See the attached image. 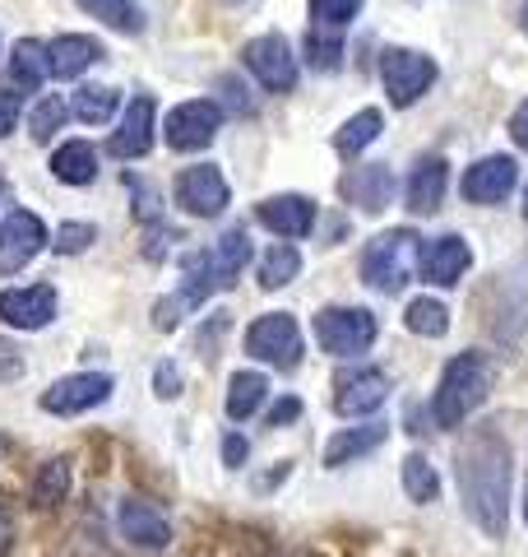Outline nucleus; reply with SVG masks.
Returning <instances> with one entry per match:
<instances>
[{"instance_id": "22", "label": "nucleus", "mask_w": 528, "mask_h": 557, "mask_svg": "<svg viewBox=\"0 0 528 557\" xmlns=\"http://www.w3.org/2000/svg\"><path fill=\"white\" fill-rule=\"evenodd\" d=\"M47 75H51V57H47V47H42V42H33V38L14 42V51H10V84H14V89L38 94Z\"/></svg>"}, {"instance_id": "5", "label": "nucleus", "mask_w": 528, "mask_h": 557, "mask_svg": "<svg viewBox=\"0 0 528 557\" xmlns=\"http://www.w3.org/2000/svg\"><path fill=\"white\" fill-rule=\"evenodd\" d=\"M246 348H251V358L292 372L297 362H302V330H297V321L288 311H269V317H260L251 330H246Z\"/></svg>"}, {"instance_id": "45", "label": "nucleus", "mask_w": 528, "mask_h": 557, "mask_svg": "<svg viewBox=\"0 0 528 557\" xmlns=\"http://www.w3.org/2000/svg\"><path fill=\"white\" fill-rule=\"evenodd\" d=\"M223 89H227V94H232V98H227V102H232V108H237V112H246V108H251V98H241V84H237V79H223Z\"/></svg>"}, {"instance_id": "26", "label": "nucleus", "mask_w": 528, "mask_h": 557, "mask_svg": "<svg viewBox=\"0 0 528 557\" xmlns=\"http://www.w3.org/2000/svg\"><path fill=\"white\" fill-rule=\"evenodd\" d=\"M264 395H269V381L260 372H237L232 386H227V418H232V423H246L251 413H260Z\"/></svg>"}, {"instance_id": "12", "label": "nucleus", "mask_w": 528, "mask_h": 557, "mask_svg": "<svg viewBox=\"0 0 528 557\" xmlns=\"http://www.w3.org/2000/svg\"><path fill=\"white\" fill-rule=\"evenodd\" d=\"M385 399H390V376H385L380 368H357V372L339 376L334 409H339L343 418H362V413H376Z\"/></svg>"}, {"instance_id": "43", "label": "nucleus", "mask_w": 528, "mask_h": 557, "mask_svg": "<svg viewBox=\"0 0 528 557\" xmlns=\"http://www.w3.org/2000/svg\"><path fill=\"white\" fill-rule=\"evenodd\" d=\"M510 135H515V145H519V149H528V102H524L515 116H510Z\"/></svg>"}, {"instance_id": "1", "label": "nucleus", "mask_w": 528, "mask_h": 557, "mask_svg": "<svg viewBox=\"0 0 528 557\" xmlns=\"http://www.w3.org/2000/svg\"><path fill=\"white\" fill-rule=\"evenodd\" d=\"M454 474H460L464 511L473 516V525L501 539L510 520V442L501 437L496 423L468 432V442L454 456Z\"/></svg>"}, {"instance_id": "30", "label": "nucleus", "mask_w": 528, "mask_h": 557, "mask_svg": "<svg viewBox=\"0 0 528 557\" xmlns=\"http://www.w3.org/2000/svg\"><path fill=\"white\" fill-rule=\"evenodd\" d=\"M380 126H385V116L376 112V108H366V112H357L348 121V126L339 131V139H334V145H339V153H362L366 145H376V135H380Z\"/></svg>"}, {"instance_id": "47", "label": "nucleus", "mask_w": 528, "mask_h": 557, "mask_svg": "<svg viewBox=\"0 0 528 557\" xmlns=\"http://www.w3.org/2000/svg\"><path fill=\"white\" fill-rule=\"evenodd\" d=\"M524 219H528V196H524Z\"/></svg>"}, {"instance_id": "23", "label": "nucleus", "mask_w": 528, "mask_h": 557, "mask_svg": "<svg viewBox=\"0 0 528 557\" xmlns=\"http://www.w3.org/2000/svg\"><path fill=\"white\" fill-rule=\"evenodd\" d=\"M51 172L70 186H88L98 177V149L88 145V139H70V145H61L51 153Z\"/></svg>"}, {"instance_id": "16", "label": "nucleus", "mask_w": 528, "mask_h": 557, "mask_svg": "<svg viewBox=\"0 0 528 557\" xmlns=\"http://www.w3.org/2000/svg\"><path fill=\"white\" fill-rule=\"evenodd\" d=\"M255 214H260L264 228L278 233L284 242H297L315 228V205L306 196H274V200H264Z\"/></svg>"}, {"instance_id": "17", "label": "nucleus", "mask_w": 528, "mask_h": 557, "mask_svg": "<svg viewBox=\"0 0 528 557\" xmlns=\"http://www.w3.org/2000/svg\"><path fill=\"white\" fill-rule=\"evenodd\" d=\"M149 145H153V98L139 94L126 108L121 131L108 139V153H112V159H144Z\"/></svg>"}, {"instance_id": "35", "label": "nucleus", "mask_w": 528, "mask_h": 557, "mask_svg": "<svg viewBox=\"0 0 528 557\" xmlns=\"http://www.w3.org/2000/svg\"><path fill=\"white\" fill-rule=\"evenodd\" d=\"M306 57H311L315 70H339L343 65V42L334 38V33H325V38H320V28H315L306 38Z\"/></svg>"}, {"instance_id": "9", "label": "nucleus", "mask_w": 528, "mask_h": 557, "mask_svg": "<svg viewBox=\"0 0 528 557\" xmlns=\"http://www.w3.org/2000/svg\"><path fill=\"white\" fill-rule=\"evenodd\" d=\"M116 381L108 372H75V376H61L51 391H42V409L47 413H84V409H98L102 399L112 395Z\"/></svg>"}, {"instance_id": "46", "label": "nucleus", "mask_w": 528, "mask_h": 557, "mask_svg": "<svg viewBox=\"0 0 528 557\" xmlns=\"http://www.w3.org/2000/svg\"><path fill=\"white\" fill-rule=\"evenodd\" d=\"M524 520H528V497H524Z\"/></svg>"}, {"instance_id": "27", "label": "nucleus", "mask_w": 528, "mask_h": 557, "mask_svg": "<svg viewBox=\"0 0 528 557\" xmlns=\"http://www.w3.org/2000/svg\"><path fill=\"white\" fill-rule=\"evenodd\" d=\"M297 270H302V256H297L292 242H278V247H269V256L260 260V288H284L297 278Z\"/></svg>"}, {"instance_id": "3", "label": "nucleus", "mask_w": 528, "mask_h": 557, "mask_svg": "<svg viewBox=\"0 0 528 557\" xmlns=\"http://www.w3.org/2000/svg\"><path fill=\"white\" fill-rule=\"evenodd\" d=\"M413 251H417V233L413 228H394V233H380L372 247L362 251V274L376 293H394L408 284V270H413Z\"/></svg>"}, {"instance_id": "39", "label": "nucleus", "mask_w": 528, "mask_h": 557, "mask_svg": "<svg viewBox=\"0 0 528 557\" xmlns=\"http://www.w3.org/2000/svg\"><path fill=\"white\" fill-rule=\"evenodd\" d=\"M20 108H24L20 94H14V89H0V139L14 131V121H20Z\"/></svg>"}, {"instance_id": "7", "label": "nucleus", "mask_w": 528, "mask_h": 557, "mask_svg": "<svg viewBox=\"0 0 528 557\" xmlns=\"http://www.w3.org/2000/svg\"><path fill=\"white\" fill-rule=\"evenodd\" d=\"M246 70H251L269 94H292V84H297V57H292L288 38H278V33H264V38L246 42Z\"/></svg>"}, {"instance_id": "6", "label": "nucleus", "mask_w": 528, "mask_h": 557, "mask_svg": "<svg viewBox=\"0 0 528 557\" xmlns=\"http://www.w3.org/2000/svg\"><path fill=\"white\" fill-rule=\"evenodd\" d=\"M380 75H385V89H390L394 108H413V102L431 89V79H436V61H431V57H422V51L394 47V51H385Z\"/></svg>"}, {"instance_id": "11", "label": "nucleus", "mask_w": 528, "mask_h": 557, "mask_svg": "<svg viewBox=\"0 0 528 557\" xmlns=\"http://www.w3.org/2000/svg\"><path fill=\"white\" fill-rule=\"evenodd\" d=\"M176 205H186L196 219L223 214V209H227V182H223V172L209 168V163L186 168L181 177H176Z\"/></svg>"}, {"instance_id": "29", "label": "nucleus", "mask_w": 528, "mask_h": 557, "mask_svg": "<svg viewBox=\"0 0 528 557\" xmlns=\"http://www.w3.org/2000/svg\"><path fill=\"white\" fill-rule=\"evenodd\" d=\"M403 493H408L417 507H427V502H436V493H440V474L431 469L427 456H417V450L403 460Z\"/></svg>"}, {"instance_id": "10", "label": "nucleus", "mask_w": 528, "mask_h": 557, "mask_svg": "<svg viewBox=\"0 0 528 557\" xmlns=\"http://www.w3.org/2000/svg\"><path fill=\"white\" fill-rule=\"evenodd\" d=\"M47 242V228L38 214H28V209H14V214L0 223V270L5 274H20L33 256L42 251Z\"/></svg>"}, {"instance_id": "40", "label": "nucleus", "mask_w": 528, "mask_h": 557, "mask_svg": "<svg viewBox=\"0 0 528 557\" xmlns=\"http://www.w3.org/2000/svg\"><path fill=\"white\" fill-rule=\"evenodd\" d=\"M292 418H302V399H278V405L269 409V428H284V423H292Z\"/></svg>"}, {"instance_id": "24", "label": "nucleus", "mask_w": 528, "mask_h": 557, "mask_svg": "<svg viewBox=\"0 0 528 557\" xmlns=\"http://www.w3.org/2000/svg\"><path fill=\"white\" fill-rule=\"evenodd\" d=\"M209 256H214L218 288H232L246 270V260H251V237H246V228H227L218 247H209Z\"/></svg>"}, {"instance_id": "13", "label": "nucleus", "mask_w": 528, "mask_h": 557, "mask_svg": "<svg viewBox=\"0 0 528 557\" xmlns=\"http://www.w3.org/2000/svg\"><path fill=\"white\" fill-rule=\"evenodd\" d=\"M56 317V288L33 284V288H5L0 293V321L14 330H42Z\"/></svg>"}, {"instance_id": "15", "label": "nucleus", "mask_w": 528, "mask_h": 557, "mask_svg": "<svg viewBox=\"0 0 528 557\" xmlns=\"http://www.w3.org/2000/svg\"><path fill=\"white\" fill-rule=\"evenodd\" d=\"M515 159H505V153H491V159H482V163H473L468 172H464V200H473V205H496V200H505L510 190H515Z\"/></svg>"}, {"instance_id": "4", "label": "nucleus", "mask_w": 528, "mask_h": 557, "mask_svg": "<svg viewBox=\"0 0 528 557\" xmlns=\"http://www.w3.org/2000/svg\"><path fill=\"white\" fill-rule=\"evenodd\" d=\"M315 339L334 358H352L376 344V317L362 307H325L315 317Z\"/></svg>"}, {"instance_id": "34", "label": "nucleus", "mask_w": 528, "mask_h": 557, "mask_svg": "<svg viewBox=\"0 0 528 557\" xmlns=\"http://www.w3.org/2000/svg\"><path fill=\"white\" fill-rule=\"evenodd\" d=\"M65 116H70V108H65L61 98H42L38 108H33V116H28V131H33V139H38V145H47V139L65 126Z\"/></svg>"}, {"instance_id": "32", "label": "nucleus", "mask_w": 528, "mask_h": 557, "mask_svg": "<svg viewBox=\"0 0 528 557\" xmlns=\"http://www.w3.org/2000/svg\"><path fill=\"white\" fill-rule=\"evenodd\" d=\"M70 487V460H47L33 483V507H56Z\"/></svg>"}, {"instance_id": "19", "label": "nucleus", "mask_w": 528, "mask_h": 557, "mask_svg": "<svg viewBox=\"0 0 528 557\" xmlns=\"http://www.w3.org/2000/svg\"><path fill=\"white\" fill-rule=\"evenodd\" d=\"M343 196L352 205H362V214H385V205L394 196V172L385 163H366L343 177Z\"/></svg>"}, {"instance_id": "44", "label": "nucleus", "mask_w": 528, "mask_h": 557, "mask_svg": "<svg viewBox=\"0 0 528 557\" xmlns=\"http://www.w3.org/2000/svg\"><path fill=\"white\" fill-rule=\"evenodd\" d=\"M223 460L237 469V465L246 460V442H241V437H227V442H223Z\"/></svg>"}, {"instance_id": "20", "label": "nucleus", "mask_w": 528, "mask_h": 557, "mask_svg": "<svg viewBox=\"0 0 528 557\" xmlns=\"http://www.w3.org/2000/svg\"><path fill=\"white\" fill-rule=\"evenodd\" d=\"M445 182H450L445 159H422L413 182H408V209L413 214H436L440 200H445Z\"/></svg>"}, {"instance_id": "8", "label": "nucleus", "mask_w": 528, "mask_h": 557, "mask_svg": "<svg viewBox=\"0 0 528 557\" xmlns=\"http://www.w3.org/2000/svg\"><path fill=\"white\" fill-rule=\"evenodd\" d=\"M218 121H223L218 102L190 98V102H181V108H172V116H167V145L176 153H196L218 135Z\"/></svg>"}, {"instance_id": "2", "label": "nucleus", "mask_w": 528, "mask_h": 557, "mask_svg": "<svg viewBox=\"0 0 528 557\" xmlns=\"http://www.w3.org/2000/svg\"><path fill=\"white\" fill-rule=\"evenodd\" d=\"M487 391H491V362L482 354L450 358V368L440 372V386H436V399H431L436 428H460L464 418L487 399Z\"/></svg>"}, {"instance_id": "28", "label": "nucleus", "mask_w": 528, "mask_h": 557, "mask_svg": "<svg viewBox=\"0 0 528 557\" xmlns=\"http://www.w3.org/2000/svg\"><path fill=\"white\" fill-rule=\"evenodd\" d=\"M79 10H88L93 20H102L116 33H139L144 28V14H139L135 0H79Z\"/></svg>"}, {"instance_id": "42", "label": "nucleus", "mask_w": 528, "mask_h": 557, "mask_svg": "<svg viewBox=\"0 0 528 557\" xmlns=\"http://www.w3.org/2000/svg\"><path fill=\"white\" fill-rule=\"evenodd\" d=\"M181 307H186L181 298H176V302H158V317H153V325H158V330H172L176 321H181V317H176V311H181Z\"/></svg>"}, {"instance_id": "25", "label": "nucleus", "mask_w": 528, "mask_h": 557, "mask_svg": "<svg viewBox=\"0 0 528 557\" xmlns=\"http://www.w3.org/2000/svg\"><path fill=\"white\" fill-rule=\"evenodd\" d=\"M385 442V423H366V428H348L339 432L329 446H325V465L329 469H339L348 460H357V456H372V450Z\"/></svg>"}, {"instance_id": "18", "label": "nucleus", "mask_w": 528, "mask_h": 557, "mask_svg": "<svg viewBox=\"0 0 528 557\" xmlns=\"http://www.w3.org/2000/svg\"><path fill=\"white\" fill-rule=\"evenodd\" d=\"M422 274L431 278V284L440 288H450V284H460V274L468 270V242L464 237H436V242H422Z\"/></svg>"}, {"instance_id": "21", "label": "nucleus", "mask_w": 528, "mask_h": 557, "mask_svg": "<svg viewBox=\"0 0 528 557\" xmlns=\"http://www.w3.org/2000/svg\"><path fill=\"white\" fill-rule=\"evenodd\" d=\"M47 57H51V75H56V79H75L93 61H102V47L93 38H79V33H65V38H56L47 47Z\"/></svg>"}, {"instance_id": "36", "label": "nucleus", "mask_w": 528, "mask_h": 557, "mask_svg": "<svg viewBox=\"0 0 528 557\" xmlns=\"http://www.w3.org/2000/svg\"><path fill=\"white\" fill-rule=\"evenodd\" d=\"M357 10H362V0H311V14L320 24H329V28H343Z\"/></svg>"}, {"instance_id": "41", "label": "nucleus", "mask_w": 528, "mask_h": 557, "mask_svg": "<svg viewBox=\"0 0 528 557\" xmlns=\"http://www.w3.org/2000/svg\"><path fill=\"white\" fill-rule=\"evenodd\" d=\"M10 544H14V516L5 507V497H0V557L10 553Z\"/></svg>"}, {"instance_id": "38", "label": "nucleus", "mask_w": 528, "mask_h": 557, "mask_svg": "<svg viewBox=\"0 0 528 557\" xmlns=\"http://www.w3.org/2000/svg\"><path fill=\"white\" fill-rule=\"evenodd\" d=\"M153 386H158V399H176V395H181V372H176L172 362H158Z\"/></svg>"}, {"instance_id": "31", "label": "nucleus", "mask_w": 528, "mask_h": 557, "mask_svg": "<svg viewBox=\"0 0 528 557\" xmlns=\"http://www.w3.org/2000/svg\"><path fill=\"white\" fill-rule=\"evenodd\" d=\"M403 321H408L413 335H422V339H440V335L450 330V311H445V302L417 298V302H408V311H403Z\"/></svg>"}, {"instance_id": "33", "label": "nucleus", "mask_w": 528, "mask_h": 557, "mask_svg": "<svg viewBox=\"0 0 528 557\" xmlns=\"http://www.w3.org/2000/svg\"><path fill=\"white\" fill-rule=\"evenodd\" d=\"M112 112H116V89H93L88 84V89L75 94V116L88 121V126H102Z\"/></svg>"}, {"instance_id": "37", "label": "nucleus", "mask_w": 528, "mask_h": 557, "mask_svg": "<svg viewBox=\"0 0 528 557\" xmlns=\"http://www.w3.org/2000/svg\"><path fill=\"white\" fill-rule=\"evenodd\" d=\"M93 237H98L93 223H61V228H56V242H51V247L65 251V256H79Z\"/></svg>"}, {"instance_id": "48", "label": "nucleus", "mask_w": 528, "mask_h": 557, "mask_svg": "<svg viewBox=\"0 0 528 557\" xmlns=\"http://www.w3.org/2000/svg\"><path fill=\"white\" fill-rule=\"evenodd\" d=\"M524 33H528V10H524Z\"/></svg>"}, {"instance_id": "14", "label": "nucleus", "mask_w": 528, "mask_h": 557, "mask_svg": "<svg viewBox=\"0 0 528 557\" xmlns=\"http://www.w3.org/2000/svg\"><path fill=\"white\" fill-rule=\"evenodd\" d=\"M116 525H121V539L135 548H167L172 544V525L163 520V511H153L149 502H139V497H126L121 502V511H116Z\"/></svg>"}]
</instances>
